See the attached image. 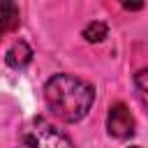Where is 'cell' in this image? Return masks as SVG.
Here are the masks:
<instances>
[{"label": "cell", "instance_id": "obj_5", "mask_svg": "<svg viewBox=\"0 0 148 148\" xmlns=\"http://www.w3.org/2000/svg\"><path fill=\"white\" fill-rule=\"evenodd\" d=\"M18 25V7L14 2L0 0V35L7 30H14Z\"/></svg>", "mask_w": 148, "mask_h": 148}, {"label": "cell", "instance_id": "obj_4", "mask_svg": "<svg viewBox=\"0 0 148 148\" xmlns=\"http://www.w3.org/2000/svg\"><path fill=\"white\" fill-rule=\"evenodd\" d=\"M5 60H7V65H9L12 69H23V67H28L30 60H32V49H30L25 42L18 39V42H14V44L7 49Z\"/></svg>", "mask_w": 148, "mask_h": 148}, {"label": "cell", "instance_id": "obj_7", "mask_svg": "<svg viewBox=\"0 0 148 148\" xmlns=\"http://www.w3.org/2000/svg\"><path fill=\"white\" fill-rule=\"evenodd\" d=\"M134 86H136V92H139L141 102L148 109V69H139L134 74Z\"/></svg>", "mask_w": 148, "mask_h": 148}, {"label": "cell", "instance_id": "obj_6", "mask_svg": "<svg viewBox=\"0 0 148 148\" xmlns=\"http://www.w3.org/2000/svg\"><path fill=\"white\" fill-rule=\"evenodd\" d=\"M106 35H109V25L104 21H92V23H88L83 28V37L88 42H102Z\"/></svg>", "mask_w": 148, "mask_h": 148}, {"label": "cell", "instance_id": "obj_1", "mask_svg": "<svg viewBox=\"0 0 148 148\" xmlns=\"http://www.w3.org/2000/svg\"><path fill=\"white\" fill-rule=\"evenodd\" d=\"M44 99L56 118L65 123H76L90 111L95 88L72 74H56L44 86Z\"/></svg>", "mask_w": 148, "mask_h": 148}, {"label": "cell", "instance_id": "obj_2", "mask_svg": "<svg viewBox=\"0 0 148 148\" xmlns=\"http://www.w3.org/2000/svg\"><path fill=\"white\" fill-rule=\"evenodd\" d=\"M18 148H74L69 136L46 120H35L21 134Z\"/></svg>", "mask_w": 148, "mask_h": 148}, {"label": "cell", "instance_id": "obj_3", "mask_svg": "<svg viewBox=\"0 0 148 148\" xmlns=\"http://www.w3.org/2000/svg\"><path fill=\"white\" fill-rule=\"evenodd\" d=\"M106 130L111 136L116 139H127L134 134V116L130 113V109L125 104H113L109 109V116H106Z\"/></svg>", "mask_w": 148, "mask_h": 148}, {"label": "cell", "instance_id": "obj_8", "mask_svg": "<svg viewBox=\"0 0 148 148\" xmlns=\"http://www.w3.org/2000/svg\"><path fill=\"white\" fill-rule=\"evenodd\" d=\"M123 7H125V9H141L143 5H141V2H125Z\"/></svg>", "mask_w": 148, "mask_h": 148}, {"label": "cell", "instance_id": "obj_10", "mask_svg": "<svg viewBox=\"0 0 148 148\" xmlns=\"http://www.w3.org/2000/svg\"><path fill=\"white\" fill-rule=\"evenodd\" d=\"M0 37H2V35H0Z\"/></svg>", "mask_w": 148, "mask_h": 148}, {"label": "cell", "instance_id": "obj_9", "mask_svg": "<svg viewBox=\"0 0 148 148\" xmlns=\"http://www.w3.org/2000/svg\"><path fill=\"white\" fill-rule=\"evenodd\" d=\"M132 148H139V146H132Z\"/></svg>", "mask_w": 148, "mask_h": 148}]
</instances>
